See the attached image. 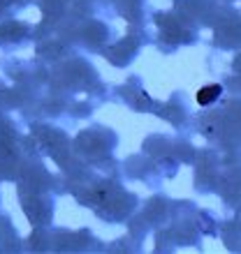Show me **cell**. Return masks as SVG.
<instances>
[{
    "label": "cell",
    "instance_id": "1",
    "mask_svg": "<svg viewBox=\"0 0 241 254\" xmlns=\"http://www.w3.org/2000/svg\"><path fill=\"white\" fill-rule=\"evenodd\" d=\"M218 95H221V86L200 88V93H197V102H200L202 107H207V104H211V102L218 100Z\"/></svg>",
    "mask_w": 241,
    "mask_h": 254
}]
</instances>
